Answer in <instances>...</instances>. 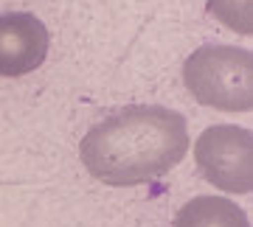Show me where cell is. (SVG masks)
<instances>
[{
  "mask_svg": "<svg viewBox=\"0 0 253 227\" xmlns=\"http://www.w3.org/2000/svg\"><path fill=\"white\" fill-rule=\"evenodd\" d=\"M208 11L236 34H253V0H208Z\"/></svg>",
  "mask_w": 253,
  "mask_h": 227,
  "instance_id": "6",
  "label": "cell"
},
{
  "mask_svg": "<svg viewBox=\"0 0 253 227\" xmlns=\"http://www.w3.org/2000/svg\"><path fill=\"white\" fill-rule=\"evenodd\" d=\"M183 82L203 107L248 112L253 107V56L236 45H203L183 65Z\"/></svg>",
  "mask_w": 253,
  "mask_h": 227,
  "instance_id": "2",
  "label": "cell"
},
{
  "mask_svg": "<svg viewBox=\"0 0 253 227\" xmlns=\"http://www.w3.org/2000/svg\"><path fill=\"white\" fill-rule=\"evenodd\" d=\"M51 36L45 23L28 11L0 14V76L14 79L45 62Z\"/></svg>",
  "mask_w": 253,
  "mask_h": 227,
  "instance_id": "4",
  "label": "cell"
},
{
  "mask_svg": "<svg viewBox=\"0 0 253 227\" xmlns=\"http://www.w3.org/2000/svg\"><path fill=\"white\" fill-rule=\"evenodd\" d=\"M172 227H251L239 205L225 196H194L177 210Z\"/></svg>",
  "mask_w": 253,
  "mask_h": 227,
  "instance_id": "5",
  "label": "cell"
},
{
  "mask_svg": "<svg viewBox=\"0 0 253 227\" xmlns=\"http://www.w3.org/2000/svg\"><path fill=\"white\" fill-rule=\"evenodd\" d=\"M197 171L225 194L253 191V135L245 127H208L194 143Z\"/></svg>",
  "mask_w": 253,
  "mask_h": 227,
  "instance_id": "3",
  "label": "cell"
},
{
  "mask_svg": "<svg viewBox=\"0 0 253 227\" xmlns=\"http://www.w3.org/2000/svg\"><path fill=\"white\" fill-rule=\"evenodd\" d=\"M189 152V124L177 109L135 104L82 137L84 168L104 185H141L169 174Z\"/></svg>",
  "mask_w": 253,
  "mask_h": 227,
  "instance_id": "1",
  "label": "cell"
}]
</instances>
